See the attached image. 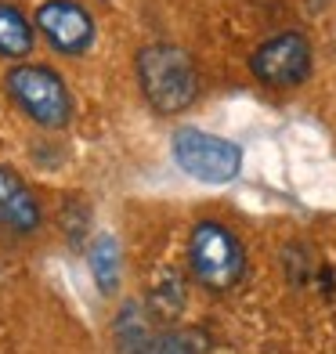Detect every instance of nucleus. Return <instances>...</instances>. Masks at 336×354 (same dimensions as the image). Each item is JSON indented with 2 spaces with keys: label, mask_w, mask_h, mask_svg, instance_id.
<instances>
[{
  "label": "nucleus",
  "mask_w": 336,
  "mask_h": 354,
  "mask_svg": "<svg viewBox=\"0 0 336 354\" xmlns=\"http://www.w3.org/2000/svg\"><path fill=\"white\" fill-rule=\"evenodd\" d=\"M152 322L145 315V308L134 300H127L120 315H116V347L120 354H145V347L152 344Z\"/></svg>",
  "instance_id": "obj_9"
},
{
  "label": "nucleus",
  "mask_w": 336,
  "mask_h": 354,
  "mask_svg": "<svg viewBox=\"0 0 336 354\" xmlns=\"http://www.w3.org/2000/svg\"><path fill=\"white\" fill-rule=\"evenodd\" d=\"M138 84L156 112H185L199 94V73L188 51L178 44H149L138 51Z\"/></svg>",
  "instance_id": "obj_1"
},
{
  "label": "nucleus",
  "mask_w": 336,
  "mask_h": 354,
  "mask_svg": "<svg viewBox=\"0 0 336 354\" xmlns=\"http://www.w3.org/2000/svg\"><path fill=\"white\" fill-rule=\"evenodd\" d=\"M87 261L94 271V282H98L102 297H112L120 289V275H123V253L120 243L112 235H98L94 243L87 246Z\"/></svg>",
  "instance_id": "obj_8"
},
{
  "label": "nucleus",
  "mask_w": 336,
  "mask_h": 354,
  "mask_svg": "<svg viewBox=\"0 0 336 354\" xmlns=\"http://www.w3.org/2000/svg\"><path fill=\"white\" fill-rule=\"evenodd\" d=\"M8 94L33 123L40 127H66L73 116V94L55 69L47 66H15L8 73Z\"/></svg>",
  "instance_id": "obj_3"
},
{
  "label": "nucleus",
  "mask_w": 336,
  "mask_h": 354,
  "mask_svg": "<svg viewBox=\"0 0 336 354\" xmlns=\"http://www.w3.org/2000/svg\"><path fill=\"white\" fill-rule=\"evenodd\" d=\"M145 354H199V351L192 344V336H185V333H156Z\"/></svg>",
  "instance_id": "obj_11"
},
{
  "label": "nucleus",
  "mask_w": 336,
  "mask_h": 354,
  "mask_svg": "<svg viewBox=\"0 0 336 354\" xmlns=\"http://www.w3.org/2000/svg\"><path fill=\"white\" fill-rule=\"evenodd\" d=\"M170 149H174V163L203 185H228L243 170V149L235 141L196 131V127H185V131L174 134Z\"/></svg>",
  "instance_id": "obj_4"
},
{
  "label": "nucleus",
  "mask_w": 336,
  "mask_h": 354,
  "mask_svg": "<svg viewBox=\"0 0 336 354\" xmlns=\"http://www.w3.org/2000/svg\"><path fill=\"white\" fill-rule=\"evenodd\" d=\"M250 73L261 84L286 91V87H300L311 76V44L304 33H275L264 40L257 51L250 55Z\"/></svg>",
  "instance_id": "obj_5"
},
{
  "label": "nucleus",
  "mask_w": 336,
  "mask_h": 354,
  "mask_svg": "<svg viewBox=\"0 0 336 354\" xmlns=\"http://www.w3.org/2000/svg\"><path fill=\"white\" fill-rule=\"evenodd\" d=\"M188 268L199 286L224 293L232 289L246 271V250L239 243L232 228H224L221 221H199L188 239Z\"/></svg>",
  "instance_id": "obj_2"
},
{
  "label": "nucleus",
  "mask_w": 336,
  "mask_h": 354,
  "mask_svg": "<svg viewBox=\"0 0 336 354\" xmlns=\"http://www.w3.org/2000/svg\"><path fill=\"white\" fill-rule=\"evenodd\" d=\"M0 224L15 235H33L44 224L40 199L11 167H0Z\"/></svg>",
  "instance_id": "obj_7"
},
{
  "label": "nucleus",
  "mask_w": 336,
  "mask_h": 354,
  "mask_svg": "<svg viewBox=\"0 0 336 354\" xmlns=\"http://www.w3.org/2000/svg\"><path fill=\"white\" fill-rule=\"evenodd\" d=\"M37 29L58 55H84L94 44V19L76 0H47L37 8Z\"/></svg>",
  "instance_id": "obj_6"
},
{
  "label": "nucleus",
  "mask_w": 336,
  "mask_h": 354,
  "mask_svg": "<svg viewBox=\"0 0 336 354\" xmlns=\"http://www.w3.org/2000/svg\"><path fill=\"white\" fill-rule=\"evenodd\" d=\"M33 51V26L15 4H0V55L26 58Z\"/></svg>",
  "instance_id": "obj_10"
}]
</instances>
